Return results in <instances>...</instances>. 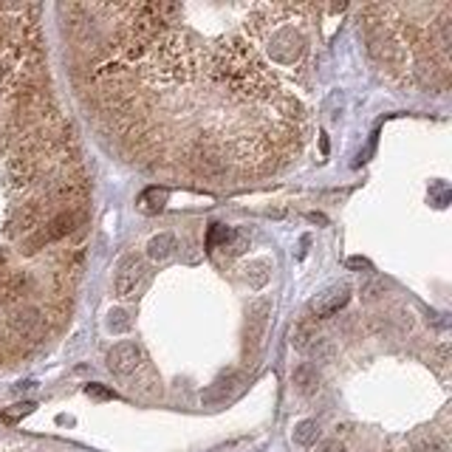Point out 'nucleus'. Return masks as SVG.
<instances>
[{"instance_id":"1","label":"nucleus","mask_w":452,"mask_h":452,"mask_svg":"<svg viewBox=\"0 0 452 452\" xmlns=\"http://www.w3.org/2000/svg\"><path fill=\"white\" fill-rule=\"evenodd\" d=\"M303 51H305V37L292 26H283L269 37V54L280 65H294L303 57Z\"/></svg>"},{"instance_id":"2","label":"nucleus","mask_w":452,"mask_h":452,"mask_svg":"<svg viewBox=\"0 0 452 452\" xmlns=\"http://www.w3.org/2000/svg\"><path fill=\"white\" fill-rule=\"evenodd\" d=\"M144 271H147V266H144L142 258H136V255L122 258L119 266H116V277H113V292H116V297H122V300L136 297L139 285L144 280Z\"/></svg>"},{"instance_id":"3","label":"nucleus","mask_w":452,"mask_h":452,"mask_svg":"<svg viewBox=\"0 0 452 452\" xmlns=\"http://www.w3.org/2000/svg\"><path fill=\"white\" fill-rule=\"evenodd\" d=\"M348 300H351V285L348 283H334L308 303V314H311V319H328V317L340 314L348 305Z\"/></svg>"},{"instance_id":"4","label":"nucleus","mask_w":452,"mask_h":452,"mask_svg":"<svg viewBox=\"0 0 452 452\" xmlns=\"http://www.w3.org/2000/svg\"><path fill=\"white\" fill-rule=\"evenodd\" d=\"M108 367L116 376H122V379L136 376L144 367V351L136 342H119L108 353Z\"/></svg>"},{"instance_id":"5","label":"nucleus","mask_w":452,"mask_h":452,"mask_svg":"<svg viewBox=\"0 0 452 452\" xmlns=\"http://www.w3.org/2000/svg\"><path fill=\"white\" fill-rule=\"evenodd\" d=\"M43 328H46V317L34 305H20L9 314V331L17 340H37L43 334Z\"/></svg>"},{"instance_id":"6","label":"nucleus","mask_w":452,"mask_h":452,"mask_svg":"<svg viewBox=\"0 0 452 452\" xmlns=\"http://www.w3.org/2000/svg\"><path fill=\"white\" fill-rule=\"evenodd\" d=\"M88 192H91V181H88L85 173H68L51 190V195L57 201H62V203H82L88 198Z\"/></svg>"},{"instance_id":"7","label":"nucleus","mask_w":452,"mask_h":452,"mask_svg":"<svg viewBox=\"0 0 452 452\" xmlns=\"http://www.w3.org/2000/svg\"><path fill=\"white\" fill-rule=\"evenodd\" d=\"M37 173H40V167H37L34 158H28V156H15V158L9 161V167H6V181H9L12 190H28V187H34Z\"/></svg>"},{"instance_id":"8","label":"nucleus","mask_w":452,"mask_h":452,"mask_svg":"<svg viewBox=\"0 0 452 452\" xmlns=\"http://www.w3.org/2000/svg\"><path fill=\"white\" fill-rule=\"evenodd\" d=\"M82 212H76V210H62V212H57L46 226H43V235H46V240L49 243H54V240H65V237H71L79 226H82Z\"/></svg>"},{"instance_id":"9","label":"nucleus","mask_w":452,"mask_h":452,"mask_svg":"<svg viewBox=\"0 0 452 452\" xmlns=\"http://www.w3.org/2000/svg\"><path fill=\"white\" fill-rule=\"evenodd\" d=\"M40 218H43V207L40 203H23L20 210H15L12 212V218H9V235L12 237H26L28 232H34L37 226H40Z\"/></svg>"},{"instance_id":"10","label":"nucleus","mask_w":452,"mask_h":452,"mask_svg":"<svg viewBox=\"0 0 452 452\" xmlns=\"http://www.w3.org/2000/svg\"><path fill=\"white\" fill-rule=\"evenodd\" d=\"M237 385H240V374H224L221 379H215L207 390L201 393V401L203 404H210V407H215V404H224L235 390H237Z\"/></svg>"},{"instance_id":"11","label":"nucleus","mask_w":452,"mask_h":452,"mask_svg":"<svg viewBox=\"0 0 452 452\" xmlns=\"http://www.w3.org/2000/svg\"><path fill=\"white\" fill-rule=\"evenodd\" d=\"M269 314H271V303L269 300H258L252 308H249V328H246V345H258L263 331H266V322H269Z\"/></svg>"},{"instance_id":"12","label":"nucleus","mask_w":452,"mask_h":452,"mask_svg":"<svg viewBox=\"0 0 452 452\" xmlns=\"http://www.w3.org/2000/svg\"><path fill=\"white\" fill-rule=\"evenodd\" d=\"M176 249H178V237L170 232H161L147 243V258L150 260H167L176 255Z\"/></svg>"},{"instance_id":"13","label":"nucleus","mask_w":452,"mask_h":452,"mask_svg":"<svg viewBox=\"0 0 452 452\" xmlns=\"http://www.w3.org/2000/svg\"><path fill=\"white\" fill-rule=\"evenodd\" d=\"M292 382H294V387H297L303 396H311V393H317V387H319V374H317V367H314V365L303 362V365L294 367Z\"/></svg>"},{"instance_id":"14","label":"nucleus","mask_w":452,"mask_h":452,"mask_svg":"<svg viewBox=\"0 0 452 452\" xmlns=\"http://www.w3.org/2000/svg\"><path fill=\"white\" fill-rule=\"evenodd\" d=\"M167 190L164 187H147L142 195H139V201H136V207L144 212V215H158L161 210H164V203H167Z\"/></svg>"},{"instance_id":"15","label":"nucleus","mask_w":452,"mask_h":452,"mask_svg":"<svg viewBox=\"0 0 452 452\" xmlns=\"http://www.w3.org/2000/svg\"><path fill=\"white\" fill-rule=\"evenodd\" d=\"M271 277V263L269 260H252L246 266V283L252 285V289H263Z\"/></svg>"},{"instance_id":"16","label":"nucleus","mask_w":452,"mask_h":452,"mask_svg":"<svg viewBox=\"0 0 452 452\" xmlns=\"http://www.w3.org/2000/svg\"><path fill=\"white\" fill-rule=\"evenodd\" d=\"M317 337H319V334H317V328H314L311 322H300V325H294V331H292V345H294L300 353H305Z\"/></svg>"},{"instance_id":"17","label":"nucleus","mask_w":452,"mask_h":452,"mask_svg":"<svg viewBox=\"0 0 452 452\" xmlns=\"http://www.w3.org/2000/svg\"><path fill=\"white\" fill-rule=\"evenodd\" d=\"M292 438H294V444H300V446H314L317 438H319V424H317L314 419H305V421H300V424L294 427Z\"/></svg>"},{"instance_id":"18","label":"nucleus","mask_w":452,"mask_h":452,"mask_svg":"<svg viewBox=\"0 0 452 452\" xmlns=\"http://www.w3.org/2000/svg\"><path fill=\"white\" fill-rule=\"evenodd\" d=\"M229 235H232V229H229V226H224V224H212V226H210V232H207V249H210V252L224 249L226 240H229Z\"/></svg>"},{"instance_id":"19","label":"nucleus","mask_w":452,"mask_h":452,"mask_svg":"<svg viewBox=\"0 0 452 452\" xmlns=\"http://www.w3.org/2000/svg\"><path fill=\"white\" fill-rule=\"evenodd\" d=\"M20 246H23V255H37L40 249H46L49 246V240H46V235H43V229H34V232H28L23 240H20Z\"/></svg>"},{"instance_id":"20","label":"nucleus","mask_w":452,"mask_h":452,"mask_svg":"<svg viewBox=\"0 0 452 452\" xmlns=\"http://www.w3.org/2000/svg\"><path fill=\"white\" fill-rule=\"evenodd\" d=\"M305 353H308L311 359H317V362H328V359L334 356V345H331V340H325V337H317Z\"/></svg>"},{"instance_id":"21","label":"nucleus","mask_w":452,"mask_h":452,"mask_svg":"<svg viewBox=\"0 0 452 452\" xmlns=\"http://www.w3.org/2000/svg\"><path fill=\"white\" fill-rule=\"evenodd\" d=\"M28 413H34V401H20V404H15V407L3 410V413H0V419H3L6 424H17V421H20V419H26Z\"/></svg>"},{"instance_id":"22","label":"nucleus","mask_w":452,"mask_h":452,"mask_svg":"<svg viewBox=\"0 0 452 452\" xmlns=\"http://www.w3.org/2000/svg\"><path fill=\"white\" fill-rule=\"evenodd\" d=\"M413 452H446V446L435 435H419L416 444H413Z\"/></svg>"},{"instance_id":"23","label":"nucleus","mask_w":452,"mask_h":452,"mask_svg":"<svg viewBox=\"0 0 452 452\" xmlns=\"http://www.w3.org/2000/svg\"><path fill=\"white\" fill-rule=\"evenodd\" d=\"M133 322H131V317H128V311H122V308H116V311H110L108 314V328L110 331H116V334H122V331H128Z\"/></svg>"},{"instance_id":"24","label":"nucleus","mask_w":452,"mask_h":452,"mask_svg":"<svg viewBox=\"0 0 452 452\" xmlns=\"http://www.w3.org/2000/svg\"><path fill=\"white\" fill-rule=\"evenodd\" d=\"M317 452H345V444L337 441V438H328V441H322V444L317 446Z\"/></svg>"},{"instance_id":"25","label":"nucleus","mask_w":452,"mask_h":452,"mask_svg":"<svg viewBox=\"0 0 452 452\" xmlns=\"http://www.w3.org/2000/svg\"><path fill=\"white\" fill-rule=\"evenodd\" d=\"M85 393H88V396H97V399H113V393H110V390H105L102 385H88V387H85Z\"/></svg>"},{"instance_id":"26","label":"nucleus","mask_w":452,"mask_h":452,"mask_svg":"<svg viewBox=\"0 0 452 452\" xmlns=\"http://www.w3.org/2000/svg\"><path fill=\"white\" fill-rule=\"evenodd\" d=\"M379 289H382V285H376V283H371V285H365V289H362V294H365V300H376V297H379V294H376Z\"/></svg>"},{"instance_id":"27","label":"nucleus","mask_w":452,"mask_h":452,"mask_svg":"<svg viewBox=\"0 0 452 452\" xmlns=\"http://www.w3.org/2000/svg\"><path fill=\"white\" fill-rule=\"evenodd\" d=\"M348 269H371V260H365V258H351V260H348Z\"/></svg>"}]
</instances>
